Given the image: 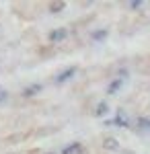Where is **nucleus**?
<instances>
[{"label": "nucleus", "mask_w": 150, "mask_h": 154, "mask_svg": "<svg viewBox=\"0 0 150 154\" xmlns=\"http://www.w3.org/2000/svg\"><path fill=\"white\" fill-rule=\"evenodd\" d=\"M74 74H76V66H70V68H66V70L60 72L58 76L54 78V82H56V84H62V82H66L68 78H72Z\"/></svg>", "instance_id": "nucleus-1"}, {"label": "nucleus", "mask_w": 150, "mask_h": 154, "mask_svg": "<svg viewBox=\"0 0 150 154\" xmlns=\"http://www.w3.org/2000/svg\"><path fill=\"white\" fill-rule=\"evenodd\" d=\"M66 37H68V29H54V31L49 33V41L60 43V41H64Z\"/></svg>", "instance_id": "nucleus-2"}, {"label": "nucleus", "mask_w": 150, "mask_h": 154, "mask_svg": "<svg viewBox=\"0 0 150 154\" xmlns=\"http://www.w3.org/2000/svg\"><path fill=\"white\" fill-rule=\"evenodd\" d=\"M62 154H84V146L80 142H72L62 150Z\"/></svg>", "instance_id": "nucleus-3"}, {"label": "nucleus", "mask_w": 150, "mask_h": 154, "mask_svg": "<svg viewBox=\"0 0 150 154\" xmlns=\"http://www.w3.org/2000/svg\"><path fill=\"white\" fill-rule=\"evenodd\" d=\"M107 125H119V128H127L130 123H127V119H126V115H123V113H117L113 119H109V121H107Z\"/></svg>", "instance_id": "nucleus-4"}, {"label": "nucleus", "mask_w": 150, "mask_h": 154, "mask_svg": "<svg viewBox=\"0 0 150 154\" xmlns=\"http://www.w3.org/2000/svg\"><path fill=\"white\" fill-rule=\"evenodd\" d=\"M41 88H43L41 84H31V86H27V88L23 91V97H33V95H37Z\"/></svg>", "instance_id": "nucleus-5"}, {"label": "nucleus", "mask_w": 150, "mask_h": 154, "mask_svg": "<svg viewBox=\"0 0 150 154\" xmlns=\"http://www.w3.org/2000/svg\"><path fill=\"white\" fill-rule=\"evenodd\" d=\"M103 146L107 148V150H119V142H117L115 138H105Z\"/></svg>", "instance_id": "nucleus-6"}, {"label": "nucleus", "mask_w": 150, "mask_h": 154, "mask_svg": "<svg viewBox=\"0 0 150 154\" xmlns=\"http://www.w3.org/2000/svg\"><path fill=\"white\" fill-rule=\"evenodd\" d=\"M119 88H121V78H115L113 82L107 86V93H109V95H113V93H117Z\"/></svg>", "instance_id": "nucleus-7"}, {"label": "nucleus", "mask_w": 150, "mask_h": 154, "mask_svg": "<svg viewBox=\"0 0 150 154\" xmlns=\"http://www.w3.org/2000/svg\"><path fill=\"white\" fill-rule=\"evenodd\" d=\"M107 111H109L107 103H99V105H97V111H95V115H99V117H101V115H105Z\"/></svg>", "instance_id": "nucleus-8"}, {"label": "nucleus", "mask_w": 150, "mask_h": 154, "mask_svg": "<svg viewBox=\"0 0 150 154\" xmlns=\"http://www.w3.org/2000/svg\"><path fill=\"white\" fill-rule=\"evenodd\" d=\"M105 37H107V29H99V31L92 33V39H95V41H101V39H105Z\"/></svg>", "instance_id": "nucleus-9"}, {"label": "nucleus", "mask_w": 150, "mask_h": 154, "mask_svg": "<svg viewBox=\"0 0 150 154\" xmlns=\"http://www.w3.org/2000/svg\"><path fill=\"white\" fill-rule=\"evenodd\" d=\"M64 6H66V2H52V4H49V11L52 12H60Z\"/></svg>", "instance_id": "nucleus-10"}, {"label": "nucleus", "mask_w": 150, "mask_h": 154, "mask_svg": "<svg viewBox=\"0 0 150 154\" xmlns=\"http://www.w3.org/2000/svg\"><path fill=\"white\" fill-rule=\"evenodd\" d=\"M136 123H138V128H142V130H150V119H146V117H140Z\"/></svg>", "instance_id": "nucleus-11"}, {"label": "nucleus", "mask_w": 150, "mask_h": 154, "mask_svg": "<svg viewBox=\"0 0 150 154\" xmlns=\"http://www.w3.org/2000/svg\"><path fill=\"white\" fill-rule=\"evenodd\" d=\"M6 99H8V93H6V91H4V88L0 86V103H4Z\"/></svg>", "instance_id": "nucleus-12"}, {"label": "nucleus", "mask_w": 150, "mask_h": 154, "mask_svg": "<svg viewBox=\"0 0 150 154\" xmlns=\"http://www.w3.org/2000/svg\"><path fill=\"white\" fill-rule=\"evenodd\" d=\"M47 154H52V152H47Z\"/></svg>", "instance_id": "nucleus-13"}]
</instances>
